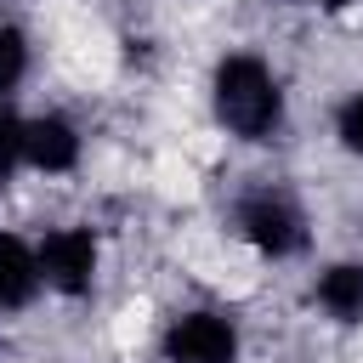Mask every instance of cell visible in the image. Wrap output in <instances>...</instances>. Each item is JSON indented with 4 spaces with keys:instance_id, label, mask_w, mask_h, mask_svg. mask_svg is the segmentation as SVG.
<instances>
[{
    "instance_id": "obj_1",
    "label": "cell",
    "mask_w": 363,
    "mask_h": 363,
    "mask_svg": "<svg viewBox=\"0 0 363 363\" xmlns=\"http://www.w3.org/2000/svg\"><path fill=\"white\" fill-rule=\"evenodd\" d=\"M216 113H221V125L233 136H250V142H261L284 119L278 79L267 74L261 57H227L216 68Z\"/></svg>"
},
{
    "instance_id": "obj_2",
    "label": "cell",
    "mask_w": 363,
    "mask_h": 363,
    "mask_svg": "<svg viewBox=\"0 0 363 363\" xmlns=\"http://www.w3.org/2000/svg\"><path fill=\"white\" fill-rule=\"evenodd\" d=\"M34 255H40V278L62 295H85L96 278V238L85 227H57Z\"/></svg>"
},
{
    "instance_id": "obj_3",
    "label": "cell",
    "mask_w": 363,
    "mask_h": 363,
    "mask_svg": "<svg viewBox=\"0 0 363 363\" xmlns=\"http://www.w3.org/2000/svg\"><path fill=\"white\" fill-rule=\"evenodd\" d=\"M164 352L176 363H233L238 357V329L221 312H182L164 335Z\"/></svg>"
},
{
    "instance_id": "obj_4",
    "label": "cell",
    "mask_w": 363,
    "mask_h": 363,
    "mask_svg": "<svg viewBox=\"0 0 363 363\" xmlns=\"http://www.w3.org/2000/svg\"><path fill=\"white\" fill-rule=\"evenodd\" d=\"M238 227H244V233H250V244H255V250H267V255H295V250L306 244L295 204H289V199H278V193L250 199V204L238 210Z\"/></svg>"
},
{
    "instance_id": "obj_5",
    "label": "cell",
    "mask_w": 363,
    "mask_h": 363,
    "mask_svg": "<svg viewBox=\"0 0 363 363\" xmlns=\"http://www.w3.org/2000/svg\"><path fill=\"white\" fill-rule=\"evenodd\" d=\"M23 159H28L34 170H45V176L74 170V159H79V136H74V125L57 119V113L28 119V125H23Z\"/></svg>"
},
{
    "instance_id": "obj_6",
    "label": "cell",
    "mask_w": 363,
    "mask_h": 363,
    "mask_svg": "<svg viewBox=\"0 0 363 363\" xmlns=\"http://www.w3.org/2000/svg\"><path fill=\"white\" fill-rule=\"evenodd\" d=\"M40 289V255L23 238H0V312L28 306Z\"/></svg>"
},
{
    "instance_id": "obj_7",
    "label": "cell",
    "mask_w": 363,
    "mask_h": 363,
    "mask_svg": "<svg viewBox=\"0 0 363 363\" xmlns=\"http://www.w3.org/2000/svg\"><path fill=\"white\" fill-rule=\"evenodd\" d=\"M318 301H323V312H329V318L357 323V318H363V267H357V261L329 267V272L318 278Z\"/></svg>"
},
{
    "instance_id": "obj_8",
    "label": "cell",
    "mask_w": 363,
    "mask_h": 363,
    "mask_svg": "<svg viewBox=\"0 0 363 363\" xmlns=\"http://www.w3.org/2000/svg\"><path fill=\"white\" fill-rule=\"evenodd\" d=\"M23 68H28L23 34H17V28H0V91H11V85L23 79Z\"/></svg>"
},
{
    "instance_id": "obj_9",
    "label": "cell",
    "mask_w": 363,
    "mask_h": 363,
    "mask_svg": "<svg viewBox=\"0 0 363 363\" xmlns=\"http://www.w3.org/2000/svg\"><path fill=\"white\" fill-rule=\"evenodd\" d=\"M17 159H23V119L0 102V176H6Z\"/></svg>"
},
{
    "instance_id": "obj_10",
    "label": "cell",
    "mask_w": 363,
    "mask_h": 363,
    "mask_svg": "<svg viewBox=\"0 0 363 363\" xmlns=\"http://www.w3.org/2000/svg\"><path fill=\"white\" fill-rule=\"evenodd\" d=\"M340 142H346V147L363 159V91H357V96L340 108Z\"/></svg>"
},
{
    "instance_id": "obj_11",
    "label": "cell",
    "mask_w": 363,
    "mask_h": 363,
    "mask_svg": "<svg viewBox=\"0 0 363 363\" xmlns=\"http://www.w3.org/2000/svg\"><path fill=\"white\" fill-rule=\"evenodd\" d=\"M323 6H346V0H323Z\"/></svg>"
}]
</instances>
